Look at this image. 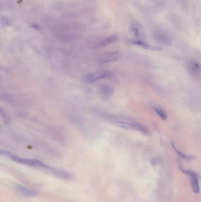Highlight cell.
<instances>
[{
  "instance_id": "cell-8",
  "label": "cell",
  "mask_w": 201,
  "mask_h": 202,
  "mask_svg": "<svg viewBox=\"0 0 201 202\" xmlns=\"http://www.w3.org/2000/svg\"><path fill=\"white\" fill-rule=\"evenodd\" d=\"M48 172L52 173L56 175V176H58V177L64 179V180H69L72 178V175H70V173L66 171H64L63 170H60L56 168H54L52 167H50L47 166V167L45 169Z\"/></svg>"
},
{
  "instance_id": "cell-6",
  "label": "cell",
  "mask_w": 201,
  "mask_h": 202,
  "mask_svg": "<svg viewBox=\"0 0 201 202\" xmlns=\"http://www.w3.org/2000/svg\"><path fill=\"white\" fill-rule=\"evenodd\" d=\"M120 58V54L116 52H107L100 55L98 58V62L101 63H108L115 62Z\"/></svg>"
},
{
  "instance_id": "cell-4",
  "label": "cell",
  "mask_w": 201,
  "mask_h": 202,
  "mask_svg": "<svg viewBox=\"0 0 201 202\" xmlns=\"http://www.w3.org/2000/svg\"><path fill=\"white\" fill-rule=\"evenodd\" d=\"M129 34L133 38V39L142 40L143 34L142 27L136 20H132L130 22L129 25Z\"/></svg>"
},
{
  "instance_id": "cell-5",
  "label": "cell",
  "mask_w": 201,
  "mask_h": 202,
  "mask_svg": "<svg viewBox=\"0 0 201 202\" xmlns=\"http://www.w3.org/2000/svg\"><path fill=\"white\" fill-rule=\"evenodd\" d=\"M180 169H181V171L184 174L190 177V181L192 185V190L194 191V193L196 194H199L200 192V188H199L198 177L196 173H195L193 171L186 170L182 167L180 168Z\"/></svg>"
},
{
  "instance_id": "cell-15",
  "label": "cell",
  "mask_w": 201,
  "mask_h": 202,
  "mask_svg": "<svg viewBox=\"0 0 201 202\" xmlns=\"http://www.w3.org/2000/svg\"><path fill=\"white\" fill-rule=\"evenodd\" d=\"M172 146H173L174 149L175 150V151L176 152V153H177L180 157H181L182 158H184V159H185V160H189V159H191V158H192V157H190V156H188V155H186V154H185L184 153H182V152H180V151H178V149H176V148H175V147L174 145H172Z\"/></svg>"
},
{
  "instance_id": "cell-2",
  "label": "cell",
  "mask_w": 201,
  "mask_h": 202,
  "mask_svg": "<svg viewBox=\"0 0 201 202\" xmlns=\"http://www.w3.org/2000/svg\"><path fill=\"white\" fill-rule=\"evenodd\" d=\"M115 123L119 127L128 130H134L140 131L145 134H148V129L143 126L135 121L127 119H118L115 120Z\"/></svg>"
},
{
  "instance_id": "cell-7",
  "label": "cell",
  "mask_w": 201,
  "mask_h": 202,
  "mask_svg": "<svg viewBox=\"0 0 201 202\" xmlns=\"http://www.w3.org/2000/svg\"><path fill=\"white\" fill-rule=\"evenodd\" d=\"M130 43L133 44L138 46H140L145 49L152 50V51H160V50H162V48L160 47V46L150 44L146 42L143 41V40H142L132 39V40H130Z\"/></svg>"
},
{
  "instance_id": "cell-12",
  "label": "cell",
  "mask_w": 201,
  "mask_h": 202,
  "mask_svg": "<svg viewBox=\"0 0 201 202\" xmlns=\"http://www.w3.org/2000/svg\"><path fill=\"white\" fill-rule=\"evenodd\" d=\"M118 40V37L116 35L109 36L105 38L100 41L97 46L98 47H105L112 43H116Z\"/></svg>"
},
{
  "instance_id": "cell-11",
  "label": "cell",
  "mask_w": 201,
  "mask_h": 202,
  "mask_svg": "<svg viewBox=\"0 0 201 202\" xmlns=\"http://www.w3.org/2000/svg\"><path fill=\"white\" fill-rule=\"evenodd\" d=\"M98 91L102 97H103L105 99H107L111 97V96L113 94L114 90L113 89L110 85H103L100 86Z\"/></svg>"
},
{
  "instance_id": "cell-14",
  "label": "cell",
  "mask_w": 201,
  "mask_h": 202,
  "mask_svg": "<svg viewBox=\"0 0 201 202\" xmlns=\"http://www.w3.org/2000/svg\"><path fill=\"white\" fill-rule=\"evenodd\" d=\"M153 109L156 113L160 117V118L162 119L164 121H166L167 119L168 115L161 108H160L159 106H154Z\"/></svg>"
},
{
  "instance_id": "cell-13",
  "label": "cell",
  "mask_w": 201,
  "mask_h": 202,
  "mask_svg": "<svg viewBox=\"0 0 201 202\" xmlns=\"http://www.w3.org/2000/svg\"><path fill=\"white\" fill-rule=\"evenodd\" d=\"M188 69L190 72L192 74H197L200 72L201 70V66L196 62H192L189 64Z\"/></svg>"
},
{
  "instance_id": "cell-1",
  "label": "cell",
  "mask_w": 201,
  "mask_h": 202,
  "mask_svg": "<svg viewBox=\"0 0 201 202\" xmlns=\"http://www.w3.org/2000/svg\"><path fill=\"white\" fill-rule=\"evenodd\" d=\"M0 153H1V154L2 156H4L9 158H11L13 161L19 164H25V165L34 167L41 168L43 169L47 166L46 164H44L40 160H36V159H29V158H24L19 157L6 150L1 149Z\"/></svg>"
},
{
  "instance_id": "cell-9",
  "label": "cell",
  "mask_w": 201,
  "mask_h": 202,
  "mask_svg": "<svg viewBox=\"0 0 201 202\" xmlns=\"http://www.w3.org/2000/svg\"><path fill=\"white\" fill-rule=\"evenodd\" d=\"M155 41L160 45L169 46L171 44V40L168 36L162 33H156L153 35Z\"/></svg>"
},
{
  "instance_id": "cell-3",
  "label": "cell",
  "mask_w": 201,
  "mask_h": 202,
  "mask_svg": "<svg viewBox=\"0 0 201 202\" xmlns=\"http://www.w3.org/2000/svg\"><path fill=\"white\" fill-rule=\"evenodd\" d=\"M112 75V72L109 71V70H100L86 75L84 79L86 82L93 83L99 80L109 78L111 77Z\"/></svg>"
},
{
  "instance_id": "cell-10",
  "label": "cell",
  "mask_w": 201,
  "mask_h": 202,
  "mask_svg": "<svg viewBox=\"0 0 201 202\" xmlns=\"http://www.w3.org/2000/svg\"><path fill=\"white\" fill-rule=\"evenodd\" d=\"M15 189L20 195H21L22 196L25 197H34L37 195V192L35 190H31L22 185L17 184L15 186Z\"/></svg>"
}]
</instances>
